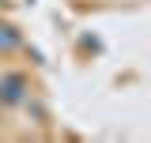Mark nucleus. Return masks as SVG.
Masks as SVG:
<instances>
[{
    "instance_id": "obj_1",
    "label": "nucleus",
    "mask_w": 151,
    "mask_h": 143,
    "mask_svg": "<svg viewBox=\"0 0 151 143\" xmlns=\"http://www.w3.org/2000/svg\"><path fill=\"white\" fill-rule=\"evenodd\" d=\"M23 98H27V75H23V72L0 75V102H4V106H19Z\"/></svg>"
},
{
    "instance_id": "obj_2",
    "label": "nucleus",
    "mask_w": 151,
    "mask_h": 143,
    "mask_svg": "<svg viewBox=\"0 0 151 143\" xmlns=\"http://www.w3.org/2000/svg\"><path fill=\"white\" fill-rule=\"evenodd\" d=\"M19 45H23V34L12 23H0V53H15Z\"/></svg>"
}]
</instances>
